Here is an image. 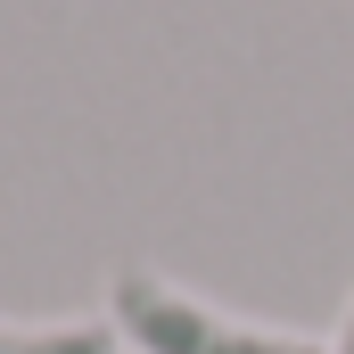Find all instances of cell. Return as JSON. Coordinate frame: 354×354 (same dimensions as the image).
Segmentation results:
<instances>
[{
	"instance_id": "obj_3",
	"label": "cell",
	"mask_w": 354,
	"mask_h": 354,
	"mask_svg": "<svg viewBox=\"0 0 354 354\" xmlns=\"http://www.w3.org/2000/svg\"><path fill=\"white\" fill-rule=\"evenodd\" d=\"M330 354H354V288H346V313H338V330H330Z\"/></svg>"
},
{
	"instance_id": "obj_1",
	"label": "cell",
	"mask_w": 354,
	"mask_h": 354,
	"mask_svg": "<svg viewBox=\"0 0 354 354\" xmlns=\"http://www.w3.org/2000/svg\"><path fill=\"white\" fill-rule=\"evenodd\" d=\"M107 322L132 354H330V338H313V330L248 322L149 264H124L107 280Z\"/></svg>"
},
{
	"instance_id": "obj_2",
	"label": "cell",
	"mask_w": 354,
	"mask_h": 354,
	"mask_svg": "<svg viewBox=\"0 0 354 354\" xmlns=\"http://www.w3.org/2000/svg\"><path fill=\"white\" fill-rule=\"evenodd\" d=\"M0 354H124L107 313H75V322H8L0 313Z\"/></svg>"
}]
</instances>
